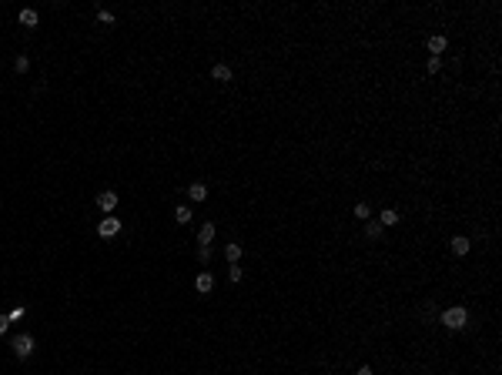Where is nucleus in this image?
I'll use <instances>...</instances> for the list:
<instances>
[{
  "instance_id": "18",
  "label": "nucleus",
  "mask_w": 502,
  "mask_h": 375,
  "mask_svg": "<svg viewBox=\"0 0 502 375\" xmlns=\"http://www.w3.org/2000/svg\"><path fill=\"white\" fill-rule=\"evenodd\" d=\"M198 258H201V265H208L211 262V248H198Z\"/></svg>"
},
{
  "instance_id": "8",
  "label": "nucleus",
  "mask_w": 502,
  "mask_h": 375,
  "mask_svg": "<svg viewBox=\"0 0 502 375\" xmlns=\"http://www.w3.org/2000/svg\"><path fill=\"white\" fill-rule=\"evenodd\" d=\"M17 20H20L23 27H37V20H40V17H37V10H30V7H23V10L17 14Z\"/></svg>"
},
{
  "instance_id": "2",
  "label": "nucleus",
  "mask_w": 502,
  "mask_h": 375,
  "mask_svg": "<svg viewBox=\"0 0 502 375\" xmlns=\"http://www.w3.org/2000/svg\"><path fill=\"white\" fill-rule=\"evenodd\" d=\"M13 355H17V358H30L33 355V338L30 335H17V338H13Z\"/></svg>"
},
{
  "instance_id": "15",
  "label": "nucleus",
  "mask_w": 502,
  "mask_h": 375,
  "mask_svg": "<svg viewBox=\"0 0 502 375\" xmlns=\"http://www.w3.org/2000/svg\"><path fill=\"white\" fill-rule=\"evenodd\" d=\"M452 252H456V254H466V252H469V238H452Z\"/></svg>"
},
{
  "instance_id": "5",
  "label": "nucleus",
  "mask_w": 502,
  "mask_h": 375,
  "mask_svg": "<svg viewBox=\"0 0 502 375\" xmlns=\"http://www.w3.org/2000/svg\"><path fill=\"white\" fill-rule=\"evenodd\" d=\"M211 242H214V221H208V224H201V232H198V244L208 248Z\"/></svg>"
},
{
  "instance_id": "1",
  "label": "nucleus",
  "mask_w": 502,
  "mask_h": 375,
  "mask_svg": "<svg viewBox=\"0 0 502 375\" xmlns=\"http://www.w3.org/2000/svg\"><path fill=\"white\" fill-rule=\"evenodd\" d=\"M466 322H469V312L459 308V305L442 312V325H446V328H466Z\"/></svg>"
},
{
  "instance_id": "4",
  "label": "nucleus",
  "mask_w": 502,
  "mask_h": 375,
  "mask_svg": "<svg viewBox=\"0 0 502 375\" xmlns=\"http://www.w3.org/2000/svg\"><path fill=\"white\" fill-rule=\"evenodd\" d=\"M97 208L104 211V214H111V211L117 208V194H114V191H100L97 194Z\"/></svg>"
},
{
  "instance_id": "17",
  "label": "nucleus",
  "mask_w": 502,
  "mask_h": 375,
  "mask_svg": "<svg viewBox=\"0 0 502 375\" xmlns=\"http://www.w3.org/2000/svg\"><path fill=\"white\" fill-rule=\"evenodd\" d=\"M97 20L104 24V27H111V24H114V14H111V10H97Z\"/></svg>"
},
{
  "instance_id": "13",
  "label": "nucleus",
  "mask_w": 502,
  "mask_h": 375,
  "mask_svg": "<svg viewBox=\"0 0 502 375\" xmlns=\"http://www.w3.org/2000/svg\"><path fill=\"white\" fill-rule=\"evenodd\" d=\"M174 221H178V224H188V221H191V211H188V204H181V208H174Z\"/></svg>"
},
{
  "instance_id": "22",
  "label": "nucleus",
  "mask_w": 502,
  "mask_h": 375,
  "mask_svg": "<svg viewBox=\"0 0 502 375\" xmlns=\"http://www.w3.org/2000/svg\"><path fill=\"white\" fill-rule=\"evenodd\" d=\"M7 325H10V318H7V315H0V335L7 332Z\"/></svg>"
},
{
  "instance_id": "16",
  "label": "nucleus",
  "mask_w": 502,
  "mask_h": 375,
  "mask_svg": "<svg viewBox=\"0 0 502 375\" xmlns=\"http://www.w3.org/2000/svg\"><path fill=\"white\" fill-rule=\"evenodd\" d=\"M365 234H368V238H379L382 224H379V221H365Z\"/></svg>"
},
{
  "instance_id": "19",
  "label": "nucleus",
  "mask_w": 502,
  "mask_h": 375,
  "mask_svg": "<svg viewBox=\"0 0 502 375\" xmlns=\"http://www.w3.org/2000/svg\"><path fill=\"white\" fill-rule=\"evenodd\" d=\"M13 67H17V70H20V74H23V70L30 67V60H27V57H17V60H13Z\"/></svg>"
},
{
  "instance_id": "21",
  "label": "nucleus",
  "mask_w": 502,
  "mask_h": 375,
  "mask_svg": "<svg viewBox=\"0 0 502 375\" xmlns=\"http://www.w3.org/2000/svg\"><path fill=\"white\" fill-rule=\"evenodd\" d=\"M228 278H231V282H241V265H231V272H228Z\"/></svg>"
},
{
  "instance_id": "11",
  "label": "nucleus",
  "mask_w": 502,
  "mask_h": 375,
  "mask_svg": "<svg viewBox=\"0 0 502 375\" xmlns=\"http://www.w3.org/2000/svg\"><path fill=\"white\" fill-rule=\"evenodd\" d=\"M429 50H432V57H439L442 50H446V37H439V34L429 37Z\"/></svg>"
},
{
  "instance_id": "9",
  "label": "nucleus",
  "mask_w": 502,
  "mask_h": 375,
  "mask_svg": "<svg viewBox=\"0 0 502 375\" xmlns=\"http://www.w3.org/2000/svg\"><path fill=\"white\" fill-rule=\"evenodd\" d=\"M188 194H191V201H204V198H208V184H201V181H194V184L188 188Z\"/></svg>"
},
{
  "instance_id": "14",
  "label": "nucleus",
  "mask_w": 502,
  "mask_h": 375,
  "mask_svg": "<svg viewBox=\"0 0 502 375\" xmlns=\"http://www.w3.org/2000/svg\"><path fill=\"white\" fill-rule=\"evenodd\" d=\"M395 221H399V211H395V208H385V211H382V221H379V224H395Z\"/></svg>"
},
{
  "instance_id": "3",
  "label": "nucleus",
  "mask_w": 502,
  "mask_h": 375,
  "mask_svg": "<svg viewBox=\"0 0 502 375\" xmlns=\"http://www.w3.org/2000/svg\"><path fill=\"white\" fill-rule=\"evenodd\" d=\"M117 232H121V221L114 218V214H107V218L97 224V234H100V238H114Z\"/></svg>"
},
{
  "instance_id": "10",
  "label": "nucleus",
  "mask_w": 502,
  "mask_h": 375,
  "mask_svg": "<svg viewBox=\"0 0 502 375\" xmlns=\"http://www.w3.org/2000/svg\"><path fill=\"white\" fill-rule=\"evenodd\" d=\"M224 258H228L231 265H238V262H241V244H238V242H231L228 248H224Z\"/></svg>"
},
{
  "instance_id": "23",
  "label": "nucleus",
  "mask_w": 502,
  "mask_h": 375,
  "mask_svg": "<svg viewBox=\"0 0 502 375\" xmlns=\"http://www.w3.org/2000/svg\"><path fill=\"white\" fill-rule=\"evenodd\" d=\"M355 375H375V372H372V368H368V365H362V368H358Z\"/></svg>"
},
{
  "instance_id": "6",
  "label": "nucleus",
  "mask_w": 502,
  "mask_h": 375,
  "mask_svg": "<svg viewBox=\"0 0 502 375\" xmlns=\"http://www.w3.org/2000/svg\"><path fill=\"white\" fill-rule=\"evenodd\" d=\"M194 288H198L201 295H208V292H211V288H214V278L208 275V272H201V275L194 278Z\"/></svg>"
},
{
  "instance_id": "20",
  "label": "nucleus",
  "mask_w": 502,
  "mask_h": 375,
  "mask_svg": "<svg viewBox=\"0 0 502 375\" xmlns=\"http://www.w3.org/2000/svg\"><path fill=\"white\" fill-rule=\"evenodd\" d=\"M425 67H429V74H435V70L442 67V60H439V57H429V64H425Z\"/></svg>"
},
{
  "instance_id": "7",
  "label": "nucleus",
  "mask_w": 502,
  "mask_h": 375,
  "mask_svg": "<svg viewBox=\"0 0 502 375\" xmlns=\"http://www.w3.org/2000/svg\"><path fill=\"white\" fill-rule=\"evenodd\" d=\"M211 78L221 80V84H228V80H231V67H228V64H214L211 67Z\"/></svg>"
},
{
  "instance_id": "12",
  "label": "nucleus",
  "mask_w": 502,
  "mask_h": 375,
  "mask_svg": "<svg viewBox=\"0 0 502 375\" xmlns=\"http://www.w3.org/2000/svg\"><path fill=\"white\" fill-rule=\"evenodd\" d=\"M355 218H358V221H368V218H372V208H368L365 201H358V204H355Z\"/></svg>"
}]
</instances>
